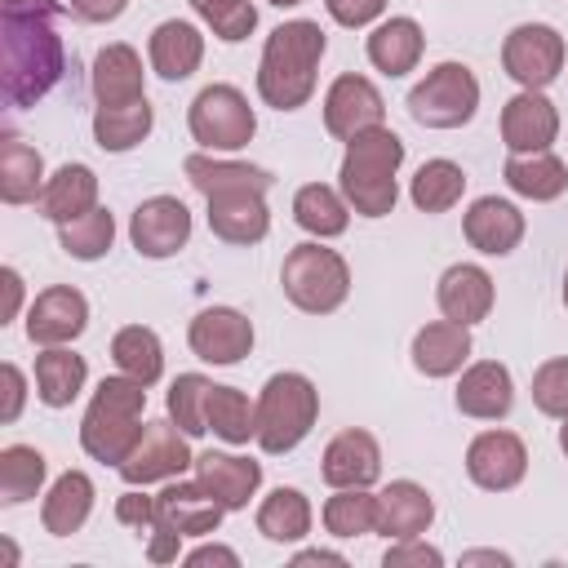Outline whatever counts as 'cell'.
<instances>
[{
    "label": "cell",
    "mask_w": 568,
    "mask_h": 568,
    "mask_svg": "<svg viewBox=\"0 0 568 568\" xmlns=\"http://www.w3.org/2000/svg\"><path fill=\"white\" fill-rule=\"evenodd\" d=\"M62 67L53 9H0V89L9 106H36L62 80Z\"/></svg>",
    "instance_id": "1"
},
{
    "label": "cell",
    "mask_w": 568,
    "mask_h": 568,
    "mask_svg": "<svg viewBox=\"0 0 568 568\" xmlns=\"http://www.w3.org/2000/svg\"><path fill=\"white\" fill-rule=\"evenodd\" d=\"M328 40L320 31V22L311 18H293L284 27H275L262 44V62H257V93L266 106L275 111H297L306 106V98L315 93V71L324 58Z\"/></svg>",
    "instance_id": "2"
},
{
    "label": "cell",
    "mask_w": 568,
    "mask_h": 568,
    "mask_svg": "<svg viewBox=\"0 0 568 568\" xmlns=\"http://www.w3.org/2000/svg\"><path fill=\"white\" fill-rule=\"evenodd\" d=\"M399 164H404V142L386 124H377L368 133H355L346 142L342 173H337L346 204L364 217H386L399 200V186H395Z\"/></svg>",
    "instance_id": "3"
},
{
    "label": "cell",
    "mask_w": 568,
    "mask_h": 568,
    "mask_svg": "<svg viewBox=\"0 0 568 568\" xmlns=\"http://www.w3.org/2000/svg\"><path fill=\"white\" fill-rule=\"evenodd\" d=\"M142 408H146V386L133 382V377H102V386L93 390L89 408H84V422H80V444L93 462H111L120 466L138 435H142Z\"/></svg>",
    "instance_id": "4"
},
{
    "label": "cell",
    "mask_w": 568,
    "mask_h": 568,
    "mask_svg": "<svg viewBox=\"0 0 568 568\" xmlns=\"http://www.w3.org/2000/svg\"><path fill=\"white\" fill-rule=\"evenodd\" d=\"M315 417H320V390L311 386V377H302V373L266 377V386L257 395V444H262V453H271V457L293 453L311 435Z\"/></svg>",
    "instance_id": "5"
},
{
    "label": "cell",
    "mask_w": 568,
    "mask_h": 568,
    "mask_svg": "<svg viewBox=\"0 0 568 568\" xmlns=\"http://www.w3.org/2000/svg\"><path fill=\"white\" fill-rule=\"evenodd\" d=\"M280 288L297 311L328 315L351 293V266L342 253H333L324 244H297V248H288V257L280 266Z\"/></svg>",
    "instance_id": "6"
},
{
    "label": "cell",
    "mask_w": 568,
    "mask_h": 568,
    "mask_svg": "<svg viewBox=\"0 0 568 568\" xmlns=\"http://www.w3.org/2000/svg\"><path fill=\"white\" fill-rule=\"evenodd\" d=\"M475 111H479V80L466 62L430 67L408 93V115L426 129H462Z\"/></svg>",
    "instance_id": "7"
},
{
    "label": "cell",
    "mask_w": 568,
    "mask_h": 568,
    "mask_svg": "<svg viewBox=\"0 0 568 568\" xmlns=\"http://www.w3.org/2000/svg\"><path fill=\"white\" fill-rule=\"evenodd\" d=\"M191 138L204 151H240L253 142L257 133V115L248 106V98L235 84H209L195 93L191 111H186Z\"/></svg>",
    "instance_id": "8"
},
{
    "label": "cell",
    "mask_w": 568,
    "mask_h": 568,
    "mask_svg": "<svg viewBox=\"0 0 568 568\" xmlns=\"http://www.w3.org/2000/svg\"><path fill=\"white\" fill-rule=\"evenodd\" d=\"M186 439H191V435H186L173 417H169V422H146L142 435H138V444H133V453L115 466L120 479H124V484H138V488L160 484V479H178L186 466H195Z\"/></svg>",
    "instance_id": "9"
},
{
    "label": "cell",
    "mask_w": 568,
    "mask_h": 568,
    "mask_svg": "<svg viewBox=\"0 0 568 568\" xmlns=\"http://www.w3.org/2000/svg\"><path fill=\"white\" fill-rule=\"evenodd\" d=\"M501 67L519 89H546L564 71V36L546 22H519L501 44Z\"/></svg>",
    "instance_id": "10"
},
{
    "label": "cell",
    "mask_w": 568,
    "mask_h": 568,
    "mask_svg": "<svg viewBox=\"0 0 568 568\" xmlns=\"http://www.w3.org/2000/svg\"><path fill=\"white\" fill-rule=\"evenodd\" d=\"M129 240L142 257H173L191 240V209L178 195H151L133 209Z\"/></svg>",
    "instance_id": "11"
},
{
    "label": "cell",
    "mask_w": 568,
    "mask_h": 568,
    "mask_svg": "<svg viewBox=\"0 0 568 568\" xmlns=\"http://www.w3.org/2000/svg\"><path fill=\"white\" fill-rule=\"evenodd\" d=\"M226 506L200 484V479H169L155 493V528L178 537H204L222 524Z\"/></svg>",
    "instance_id": "12"
},
{
    "label": "cell",
    "mask_w": 568,
    "mask_h": 568,
    "mask_svg": "<svg viewBox=\"0 0 568 568\" xmlns=\"http://www.w3.org/2000/svg\"><path fill=\"white\" fill-rule=\"evenodd\" d=\"M382 115H386V102H382V93H377V84L368 75H351L346 71L324 93V129L333 138H342V142H351L355 133L377 129Z\"/></svg>",
    "instance_id": "13"
},
{
    "label": "cell",
    "mask_w": 568,
    "mask_h": 568,
    "mask_svg": "<svg viewBox=\"0 0 568 568\" xmlns=\"http://www.w3.org/2000/svg\"><path fill=\"white\" fill-rule=\"evenodd\" d=\"M466 475L488 493H510L528 475V448L515 430H484L466 448Z\"/></svg>",
    "instance_id": "14"
},
{
    "label": "cell",
    "mask_w": 568,
    "mask_h": 568,
    "mask_svg": "<svg viewBox=\"0 0 568 568\" xmlns=\"http://www.w3.org/2000/svg\"><path fill=\"white\" fill-rule=\"evenodd\" d=\"M186 342L204 364H240L253 351V320L235 306H209L191 320Z\"/></svg>",
    "instance_id": "15"
},
{
    "label": "cell",
    "mask_w": 568,
    "mask_h": 568,
    "mask_svg": "<svg viewBox=\"0 0 568 568\" xmlns=\"http://www.w3.org/2000/svg\"><path fill=\"white\" fill-rule=\"evenodd\" d=\"M555 133H559V111L541 89H519L501 106V142L510 146V155L550 151Z\"/></svg>",
    "instance_id": "16"
},
{
    "label": "cell",
    "mask_w": 568,
    "mask_h": 568,
    "mask_svg": "<svg viewBox=\"0 0 568 568\" xmlns=\"http://www.w3.org/2000/svg\"><path fill=\"white\" fill-rule=\"evenodd\" d=\"M84 324H89V302L71 284H53V288L36 293V302L27 311V337L36 346H67L84 333Z\"/></svg>",
    "instance_id": "17"
},
{
    "label": "cell",
    "mask_w": 568,
    "mask_h": 568,
    "mask_svg": "<svg viewBox=\"0 0 568 568\" xmlns=\"http://www.w3.org/2000/svg\"><path fill=\"white\" fill-rule=\"evenodd\" d=\"M320 475L328 488H368L382 475V448L368 430H342L328 439L324 457H320Z\"/></svg>",
    "instance_id": "18"
},
{
    "label": "cell",
    "mask_w": 568,
    "mask_h": 568,
    "mask_svg": "<svg viewBox=\"0 0 568 568\" xmlns=\"http://www.w3.org/2000/svg\"><path fill=\"white\" fill-rule=\"evenodd\" d=\"M462 231H466L470 248H479V253H488V257H506V253L524 240V213H519L510 200L479 195V200L466 209Z\"/></svg>",
    "instance_id": "19"
},
{
    "label": "cell",
    "mask_w": 568,
    "mask_h": 568,
    "mask_svg": "<svg viewBox=\"0 0 568 568\" xmlns=\"http://www.w3.org/2000/svg\"><path fill=\"white\" fill-rule=\"evenodd\" d=\"M435 302L444 311V320L453 324H479L488 311H493V275L475 262H457L439 275V288H435Z\"/></svg>",
    "instance_id": "20"
},
{
    "label": "cell",
    "mask_w": 568,
    "mask_h": 568,
    "mask_svg": "<svg viewBox=\"0 0 568 568\" xmlns=\"http://www.w3.org/2000/svg\"><path fill=\"white\" fill-rule=\"evenodd\" d=\"M515 404V382H510V368L497 364V359H479L462 373L457 382V408L475 422H501Z\"/></svg>",
    "instance_id": "21"
},
{
    "label": "cell",
    "mask_w": 568,
    "mask_h": 568,
    "mask_svg": "<svg viewBox=\"0 0 568 568\" xmlns=\"http://www.w3.org/2000/svg\"><path fill=\"white\" fill-rule=\"evenodd\" d=\"M195 479H200L226 510H244L248 497L262 488V462L240 457V453H200V457H195Z\"/></svg>",
    "instance_id": "22"
},
{
    "label": "cell",
    "mask_w": 568,
    "mask_h": 568,
    "mask_svg": "<svg viewBox=\"0 0 568 568\" xmlns=\"http://www.w3.org/2000/svg\"><path fill=\"white\" fill-rule=\"evenodd\" d=\"M435 519V501L422 484L413 479H390L377 493V532L399 541V537H422Z\"/></svg>",
    "instance_id": "23"
},
{
    "label": "cell",
    "mask_w": 568,
    "mask_h": 568,
    "mask_svg": "<svg viewBox=\"0 0 568 568\" xmlns=\"http://www.w3.org/2000/svg\"><path fill=\"white\" fill-rule=\"evenodd\" d=\"M209 231L226 244H257L271 231V213L262 191H231V195H209Z\"/></svg>",
    "instance_id": "24"
},
{
    "label": "cell",
    "mask_w": 568,
    "mask_h": 568,
    "mask_svg": "<svg viewBox=\"0 0 568 568\" xmlns=\"http://www.w3.org/2000/svg\"><path fill=\"white\" fill-rule=\"evenodd\" d=\"M146 53H151V67H155L160 80H186L204 62V36H200V27H191L182 18H169L151 31Z\"/></svg>",
    "instance_id": "25"
},
{
    "label": "cell",
    "mask_w": 568,
    "mask_h": 568,
    "mask_svg": "<svg viewBox=\"0 0 568 568\" xmlns=\"http://www.w3.org/2000/svg\"><path fill=\"white\" fill-rule=\"evenodd\" d=\"M93 98H98V106H124V102L146 98L142 58L133 44H106L93 58Z\"/></svg>",
    "instance_id": "26"
},
{
    "label": "cell",
    "mask_w": 568,
    "mask_h": 568,
    "mask_svg": "<svg viewBox=\"0 0 568 568\" xmlns=\"http://www.w3.org/2000/svg\"><path fill=\"white\" fill-rule=\"evenodd\" d=\"M470 359V328L453 324V320H435L426 328H417L413 337V364L426 377H453L462 364Z\"/></svg>",
    "instance_id": "27"
},
{
    "label": "cell",
    "mask_w": 568,
    "mask_h": 568,
    "mask_svg": "<svg viewBox=\"0 0 568 568\" xmlns=\"http://www.w3.org/2000/svg\"><path fill=\"white\" fill-rule=\"evenodd\" d=\"M93 479L84 475V470H62L58 479H53V488L44 493V506H40V524H44V532H53V537H71V532H80L84 528V519H89V510H93Z\"/></svg>",
    "instance_id": "28"
},
{
    "label": "cell",
    "mask_w": 568,
    "mask_h": 568,
    "mask_svg": "<svg viewBox=\"0 0 568 568\" xmlns=\"http://www.w3.org/2000/svg\"><path fill=\"white\" fill-rule=\"evenodd\" d=\"M422 49H426V36L413 18H386L382 27H373L368 36V62L382 71V75H408L417 62H422Z\"/></svg>",
    "instance_id": "29"
},
{
    "label": "cell",
    "mask_w": 568,
    "mask_h": 568,
    "mask_svg": "<svg viewBox=\"0 0 568 568\" xmlns=\"http://www.w3.org/2000/svg\"><path fill=\"white\" fill-rule=\"evenodd\" d=\"M182 173L191 178V186L209 200V195H231V191H262L271 186V173L257 164H240V160H217V155H186Z\"/></svg>",
    "instance_id": "30"
},
{
    "label": "cell",
    "mask_w": 568,
    "mask_h": 568,
    "mask_svg": "<svg viewBox=\"0 0 568 568\" xmlns=\"http://www.w3.org/2000/svg\"><path fill=\"white\" fill-rule=\"evenodd\" d=\"M93 204H98V173H93L89 164H62V169L44 182V191H40V213H44L53 226H62V222L89 213Z\"/></svg>",
    "instance_id": "31"
},
{
    "label": "cell",
    "mask_w": 568,
    "mask_h": 568,
    "mask_svg": "<svg viewBox=\"0 0 568 568\" xmlns=\"http://www.w3.org/2000/svg\"><path fill=\"white\" fill-rule=\"evenodd\" d=\"M506 186L532 204H546V200H559L568 191V169L559 155L550 151H532V155H510L506 169H501Z\"/></svg>",
    "instance_id": "32"
},
{
    "label": "cell",
    "mask_w": 568,
    "mask_h": 568,
    "mask_svg": "<svg viewBox=\"0 0 568 568\" xmlns=\"http://www.w3.org/2000/svg\"><path fill=\"white\" fill-rule=\"evenodd\" d=\"M84 377H89L84 355L67 346H44V355H36V395L49 408H67L84 390Z\"/></svg>",
    "instance_id": "33"
},
{
    "label": "cell",
    "mask_w": 568,
    "mask_h": 568,
    "mask_svg": "<svg viewBox=\"0 0 568 568\" xmlns=\"http://www.w3.org/2000/svg\"><path fill=\"white\" fill-rule=\"evenodd\" d=\"M44 160L36 146H27L22 138H4L0 142V200L4 204H27L44 191Z\"/></svg>",
    "instance_id": "34"
},
{
    "label": "cell",
    "mask_w": 568,
    "mask_h": 568,
    "mask_svg": "<svg viewBox=\"0 0 568 568\" xmlns=\"http://www.w3.org/2000/svg\"><path fill=\"white\" fill-rule=\"evenodd\" d=\"M293 222L302 231H311L315 240H333L351 226V204L346 195H337L333 186L324 182H306L297 195H293Z\"/></svg>",
    "instance_id": "35"
},
{
    "label": "cell",
    "mask_w": 568,
    "mask_h": 568,
    "mask_svg": "<svg viewBox=\"0 0 568 568\" xmlns=\"http://www.w3.org/2000/svg\"><path fill=\"white\" fill-rule=\"evenodd\" d=\"M111 359L124 377H133L142 386H155L164 373V346H160L155 328H146V324H124L111 337Z\"/></svg>",
    "instance_id": "36"
},
{
    "label": "cell",
    "mask_w": 568,
    "mask_h": 568,
    "mask_svg": "<svg viewBox=\"0 0 568 568\" xmlns=\"http://www.w3.org/2000/svg\"><path fill=\"white\" fill-rule=\"evenodd\" d=\"M151 124H155V115H151L146 98L124 102V106H98L93 111V142L102 151H115L120 155V151H133L151 133Z\"/></svg>",
    "instance_id": "37"
},
{
    "label": "cell",
    "mask_w": 568,
    "mask_h": 568,
    "mask_svg": "<svg viewBox=\"0 0 568 568\" xmlns=\"http://www.w3.org/2000/svg\"><path fill=\"white\" fill-rule=\"evenodd\" d=\"M257 532L266 541H302L311 532V501L302 488H275L257 506Z\"/></svg>",
    "instance_id": "38"
},
{
    "label": "cell",
    "mask_w": 568,
    "mask_h": 568,
    "mask_svg": "<svg viewBox=\"0 0 568 568\" xmlns=\"http://www.w3.org/2000/svg\"><path fill=\"white\" fill-rule=\"evenodd\" d=\"M209 430L226 444L257 439V404L235 386H213L209 390Z\"/></svg>",
    "instance_id": "39"
},
{
    "label": "cell",
    "mask_w": 568,
    "mask_h": 568,
    "mask_svg": "<svg viewBox=\"0 0 568 568\" xmlns=\"http://www.w3.org/2000/svg\"><path fill=\"white\" fill-rule=\"evenodd\" d=\"M462 191H466V173L453 160H426L408 186V195L422 213H448L462 200Z\"/></svg>",
    "instance_id": "40"
},
{
    "label": "cell",
    "mask_w": 568,
    "mask_h": 568,
    "mask_svg": "<svg viewBox=\"0 0 568 568\" xmlns=\"http://www.w3.org/2000/svg\"><path fill=\"white\" fill-rule=\"evenodd\" d=\"M111 240H115V217H111L102 204H93L89 213H80V217H71V222L58 226V244H62V253L75 257V262H98V257H106Z\"/></svg>",
    "instance_id": "41"
},
{
    "label": "cell",
    "mask_w": 568,
    "mask_h": 568,
    "mask_svg": "<svg viewBox=\"0 0 568 568\" xmlns=\"http://www.w3.org/2000/svg\"><path fill=\"white\" fill-rule=\"evenodd\" d=\"M44 484V453L31 448V444H9L0 448V501L4 506H18V501H31Z\"/></svg>",
    "instance_id": "42"
},
{
    "label": "cell",
    "mask_w": 568,
    "mask_h": 568,
    "mask_svg": "<svg viewBox=\"0 0 568 568\" xmlns=\"http://www.w3.org/2000/svg\"><path fill=\"white\" fill-rule=\"evenodd\" d=\"M324 528L333 537L377 532V493H368V488H333V497L324 501Z\"/></svg>",
    "instance_id": "43"
},
{
    "label": "cell",
    "mask_w": 568,
    "mask_h": 568,
    "mask_svg": "<svg viewBox=\"0 0 568 568\" xmlns=\"http://www.w3.org/2000/svg\"><path fill=\"white\" fill-rule=\"evenodd\" d=\"M209 390L213 382L204 373H178L169 386V417L195 439L209 430Z\"/></svg>",
    "instance_id": "44"
},
{
    "label": "cell",
    "mask_w": 568,
    "mask_h": 568,
    "mask_svg": "<svg viewBox=\"0 0 568 568\" xmlns=\"http://www.w3.org/2000/svg\"><path fill=\"white\" fill-rule=\"evenodd\" d=\"M191 9L204 18V27L217 36V40H226V44H235V40H244L253 27H257V9L248 4V0H191Z\"/></svg>",
    "instance_id": "45"
},
{
    "label": "cell",
    "mask_w": 568,
    "mask_h": 568,
    "mask_svg": "<svg viewBox=\"0 0 568 568\" xmlns=\"http://www.w3.org/2000/svg\"><path fill=\"white\" fill-rule=\"evenodd\" d=\"M532 404L546 417H568V359H546L532 373Z\"/></svg>",
    "instance_id": "46"
},
{
    "label": "cell",
    "mask_w": 568,
    "mask_h": 568,
    "mask_svg": "<svg viewBox=\"0 0 568 568\" xmlns=\"http://www.w3.org/2000/svg\"><path fill=\"white\" fill-rule=\"evenodd\" d=\"M382 564L386 568H439L444 555L435 546H426L422 537H399V541H390V550L382 555Z\"/></svg>",
    "instance_id": "47"
},
{
    "label": "cell",
    "mask_w": 568,
    "mask_h": 568,
    "mask_svg": "<svg viewBox=\"0 0 568 568\" xmlns=\"http://www.w3.org/2000/svg\"><path fill=\"white\" fill-rule=\"evenodd\" d=\"M115 519L138 528V532H151L155 528V497H146V493H138V484H129V493L115 501Z\"/></svg>",
    "instance_id": "48"
},
{
    "label": "cell",
    "mask_w": 568,
    "mask_h": 568,
    "mask_svg": "<svg viewBox=\"0 0 568 568\" xmlns=\"http://www.w3.org/2000/svg\"><path fill=\"white\" fill-rule=\"evenodd\" d=\"M324 9L337 27H368V22L382 18L386 0H324Z\"/></svg>",
    "instance_id": "49"
},
{
    "label": "cell",
    "mask_w": 568,
    "mask_h": 568,
    "mask_svg": "<svg viewBox=\"0 0 568 568\" xmlns=\"http://www.w3.org/2000/svg\"><path fill=\"white\" fill-rule=\"evenodd\" d=\"M0 382H4V408H0V422H18L22 413V399H27V377L18 364H0Z\"/></svg>",
    "instance_id": "50"
},
{
    "label": "cell",
    "mask_w": 568,
    "mask_h": 568,
    "mask_svg": "<svg viewBox=\"0 0 568 568\" xmlns=\"http://www.w3.org/2000/svg\"><path fill=\"white\" fill-rule=\"evenodd\" d=\"M129 0H67V9L80 18V22H111L124 13Z\"/></svg>",
    "instance_id": "51"
},
{
    "label": "cell",
    "mask_w": 568,
    "mask_h": 568,
    "mask_svg": "<svg viewBox=\"0 0 568 568\" xmlns=\"http://www.w3.org/2000/svg\"><path fill=\"white\" fill-rule=\"evenodd\" d=\"M0 284H4V306H0V324L18 320V306H22V275L13 266L0 271Z\"/></svg>",
    "instance_id": "52"
},
{
    "label": "cell",
    "mask_w": 568,
    "mask_h": 568,
    "mask_svg": "<svg viewBox=\"0 0 568 568\" xmlns=\"http://www.w3.org/2000/svg\"><path fill=\"white\" fill-rule=\"evenodd\" d=\"M209 564H222V568H240V555L231 546H200L186 555V568H209Z\"/></svg>",
    "instance_id": "53"
},
{
    "label": "cell",
    "mask_w": 568,
    "mask_h": 568,
    "mask_svg": "<svg viewBox=\"0 0 568 568\" xmlns=\"http://www.w3.org/2000/svg\"><path fill=\"white\" fill-rule=\"evenodd\" d=\"M293 564H337L342 568L346 559L337 550H302V555H293Z\"/></svg>",
    "instance_id": "54"
},
{
    "label": "cell",
    "mask_w": 568,
    "mask_h": 568,
    "mask_svg": "<svg viewBox=\"0 0 568 568\" xmlns=\"http://www.w3.org/2000/svg\"><path fill=\"white\" fill-rule=\"evenodd\" d=\"M0 9H53V0H0Z\"/></svg>",
    "instance_id": "55"
},
{
    "label": "cell",
    "mask_w": 568,
    "mask_h": 568,
    "mask_svg": "<svg viewBox=\"0 0 568 568\" xmlns=\"http://www.w3.org/2000/svg\"><path fill=\"white\" fill-rule=\"evenodd\" d=\"M559 448H564V457H568V417H564V426H559Z\"/></svg>",
    "instance_id": "56"
},
{
    "label": "cell",
    "mask_w": 568,
    "mask_h": 568,
    "mask_svg": "<svg viewBox=\"0 0 568 568\" xmlns=\"http://www.w3.org/2000/svg\"><path fill=\"white\" fill-rule=\"evenodd\" d=\"M266 4H275V9H293V4H302V0H266Z\"/></svg>",
    "instance_id": "57"
},
{
    "label": "cell",
    "mask_w": 568,
    "mask_h": 568,
    "mask_svg": "<svg viewBox=\"0 0 568 568\" xmlns=\"http://www.w3.org/2000/svg\"><path fill=\"white\" fill-rule=\"evenodd\" d=\"M564 306H568V275H564Z\"/></svg>",
    "instance_id": "58"
}]
</instances>
